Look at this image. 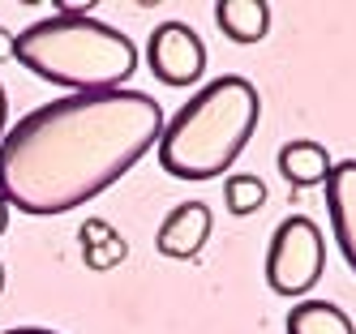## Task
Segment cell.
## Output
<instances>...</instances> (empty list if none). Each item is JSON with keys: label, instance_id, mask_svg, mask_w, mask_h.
Here are the masks:
<instances>
[{"label": "cell", "instance_id": "15", "mask_svg": "<svg viewBox=\"0 0 356 334\" xmlns=\"http://www.w3.org/2000/svg\"><path fill=\"white\" fill-rule=\"evenodd\" d=\"M5 120H9V99H5V86H0V137H5Z\"/></svg>", "mask_w": 356, "mask_h": 334}, {"label": "cell", "instance_id": "4", "mask_svg": "<svg viewBox=\"0 0 356 334\" xmlns=\"http://www.w3.org/2000/svg\"><path fill=\"white\" fill-rule=\"evenodd\" d=\"M326 270V244L314 219L288 215L275 227L270 249H266V283L275 296L300 300L305 292H314V283Z\"/></svg>", "mask_w": 356, "mask_h": 334}, {"label": "cell", "instance_id": "5", "mask_svg": "<svg viewBox=\"0 0 356 334\" xmlns=\"http://www.w3.org/2000/svg\"><path fill=\"white\" fill-rule=\"evenodd\" d=\"M146 65L150 73L159 77L163 86H193L202 69H207V47H202L197 31L185 22H163L150 31V43H146Z\"/></svg>", "mask_w": 356, "mask_h": 334}, {"label": "cell", "instance_id": "6", "mask_svg": "<svg viewBox=\"0 0 356 334\" xmlns=\"http://www.w3.org/2000/svg\"><path fill=\"white\" fill-rule=\"evenodd\" d=\"M211 206L207 201H181L176 210L159 223L155 231V249L163 257H172V262H189V257H197L202 249H207L211 240Z\"/></svg>", "mask_w": 356, "mask_h": 334}, {"label": "cell", "instance_id": "9", "mask_svg": "<svg viewBox=\"0 0 356 334\" xmlns=\"http://www.w3.org/2000/svg\"><path fill=\"white\" fill-rule=\"evenodd\" d=\"M215 22L232 43H258L270 31V5L266 0H219Z\"/></svg>", "mask_w": 356, "mask_h": 334}, {"label": "cell", "instance_id": "2", "mask_svg": "<svg viewBox=\"0 0 356 334\" xmlns=\"http://www.w3.org/2000/svg\"><path fill=\"white\" fill-rule=\"evenodd\" d=\"M13 60L73 94H99L124 90L138 69V47L124 31L90 17V5H60L13 35Z\"/></svg>", "mask_w": 356, "mask_h": 334}, {"label": "cell", "instance_id": "10", "mask_svg": "<svg viewBox=\"0 0 356 334\" xmlns=\"http://www.w3.org/2000/svg\"><path fill=\"white\" fill-rule=\"evenodd\" d=\"M288 334H356V326L330 300H296L288 308Z\"/></svg>", "mask_w": 356, "mask_h": 334}, {"label": "cell", "instance_id": "14", "mask_svg": "<svg viewBox=\"0 0 356 334\" xmlns=\"http://www.w3.org/2000/svg\"><path fill=\"white\" fill-rule=\"evenodd\" d=\"M0 60H13V31L0 26Z\"/></svg>", "mask_w": 356, "mask_h": 334}, {"label": "cell", "instance_id": "3", "mask_svg": "<svg viewBox=\"0 0 356 334\" xmlns=\"http://www.w3.org/2000/svg\"><path fill=\"white\" fill-rule=\"evenodd\" d=\"M262 116L258 86L241 73H223L189 94L163 120L155 159L176 180H215L241 159Z\"/></svg>", "mask_w": 356, "mask_h": 334}, {"label": "cell", "instance_id": "12", "mask_svg": "<svg viewBox=\"0 0 356 334\" xmlns=\"http://www.w3.org/2000/svg\"><path fill=\"white\" fill-rule=\"evenodd\" d=\"M124 253H129L124 236H112V240L95 244V249H82V257H86V266H90V270H112V266H120V262H124Z\"/></svg>", "mask_w": 356, "mask_h": 334}, {"label": "cell", "instance_id": "18", "mask_svg": "<svg viewBox=\"0 0 356 334\" xmlns=\"http://www.w3.org/2000/svg\"><path fill=\"white\" fill-rule=\"evenodd\" d=\"M0 292H5V262H0Z\"/></svg>", "mask_w": 356, "mask_h": 334}, {"label": "cell", "instance_id": "17", "mask_svg": "<svg viewBox=\"0 0 356 334\" xmlns=\"http://www.w3.org/2000/svg\"><path fill=\"white\" fill-rule=\"evenodd\" d=\"M5 231H9V201L0 197V236H5Z\"/></svg>", "mask_w": 356, "mask_h": 334}, {"label": "cell", "instance_id": "11", "mask_svg": "<svg viewBox=\"0 0 356 334\" xmlns=\"http://www.w3.org/2000/svg\"><path fill=\"white\" fill-rule=\"evenodd\" d=\"M223 201H227V210H232L236 219L253 215V210H262V201H266V185L253 172H232L223 180Z\"/></svg>", "mask_w": 356, "mask_h": 334}, {"label": "cell", "instance_id": "13", "mask_svg": "<svg viewBox=\"0 0 356 334\" xmlns=\"http://www.w3.org/2000/svg\"><path fill=\"white\" fill-rule=\"evenodd\" d=\"M116 236V227L108 223V219H86L82 223V249H95V244H104V240H112Z\"/></svg>", "mask_w": 356, "mask_h": 334}, {"label": "cell", "instance_id": "1", "mask_svg": "<svg viewBox=\"0 0 356 334\" xmlns=\"http://www.w3.org/2000/svg\"><path fill=\"white\" fill-rule=\"evenodd\" d=\"M159 133L163 108L142 90L52 99L0 137V197L35 219L69 215L112 189Z\"/></svg>", "mask_w": 356, "mask_h": 334}, {"label": "cell", "instance_id": "7", "mask_svg": "<svg viewBox=\"0 0 356 334\" xmlns=\"http://www.w3.org/2000/svg\"><path fill=\"white\" fill-rule=\"evenodd\" d=\"M326 210H330V231L339 240L343 262L356 274V159H343L326 176Z\"/></svg>", "mask_w": 356, "mask_h": 334}, {"label": "cell", "instance_id": "8", "mask_svg": "<svg viewBox=\"0 0 356 334\" xmlns=\"http://www.w3.org/2000/svg\"><path fill=\"white\" fill-rule=\"evenodd\" d=\"M330 154L322 142H309V137H296L288 142L284 150H279V172H284V180L292 189H314V185H326L330 176Z\"/></svg>", "mask_w": 356, "mask_h": 334}, {"label": "cell", "instance_id": "16", "mask_svg": "<svg viewBox=\"0 0 356 334\" xmlns=\"http://www.w3.org/2000/svg\"><path fill=\"white\" fill-rule=\"evenodd\" d=\"M5 334H56V330H43V326H13Z\"/></svg>", "mask_w": 356, "mask_h": 334}]
</instances>
